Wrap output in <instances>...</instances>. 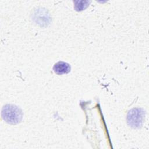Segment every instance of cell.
Masks as SVG:
<instances>
[{
	"instance_id": "4",
	"label": "cell",
	"mask_w": 149,
	"mask_h": 149,
	"mask_svg": "<svg viewBox=\"0 0 149 149\" xmlns=\"http://www.w3.org/2000/svg\"><path fill=\"white\" fill-rule=\"evenodd\" d=\"M90 1H74V9L77 12H81L85 10L90 3Z\"/></svg>"
},
{
	"instance_id": "2",
	"label": "cell",
	"mask_w": 149,
	"mask_h": 149,
	"mask_svg": "<svg viewBox=\"0 0 149 149\" xmlns=\"http://www.w3.org/2000/svg\"><path fill=\"white\" fill-rule=\"evenodd\" d=\"M145 111L141 108H134L129 111L126 120L129 126L134 129L140 128L144 123Z\"/></svg>"
},
{
	"instance_id": "1",
	"label": "cell",
	"mask_w": 149,
	"mask_h": 149,
	"mask_svg": "<svg viewBox=\"0 0 149 149\" xmlns=\"http://www.w3.org/2000/svg\"><path fill=\"white\" fill-rule=\"evenodd\" d=\"M1 115L6 123L16 125L22 121L23 114L22 109L16 105L6 104L2 107Z\"/></svg>"
},
{
	"instance_id": "3",
	"label": "cell",
	"mask_w": 149,
	"mask_h": 149,
	"mask_svg": "<svg viewBox=\"0 0 149 149\" xmlns=\"http://www.w3.org/2000/svg\"><path fill=\"white\" fill-rule=\"evenodd\" d=\"M71 66L67 62L63 61H59L56 62L53 66L54 72L58 74H67L70 72Z\"/></svg>"
}]
</instances>
